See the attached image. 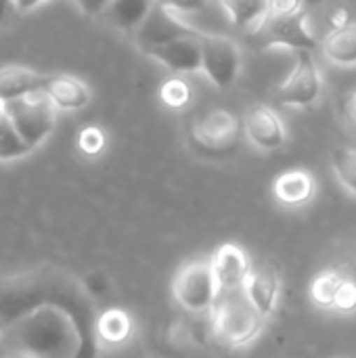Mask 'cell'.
<instances>
[{
    "label": "cell",
    "mask_w": 356,
    "mask_h": 358,
    "mask_svg": "<svg viewBox=\"0 0 356 358\" xmlns=\"http://www.w3.org/2000/svg\"><path fill=\"white\" fill-rule=\"evenodd\" d=\"M42 306H59L69 313L84 340L82 358H99V346L94 340L99 308L86 294L82 279L57 268H40L0 279V334Z\"/></svg>",
    "instance_id": "cell-1"
},
{
    "label": "cell",
    "mask_w": 356,
    "mask_h": 358,
    "mask_svg": "<svg viewBox=\"0 0 356 358\" xmlns=\"http://www.w3.org/2000/svg\"><path fill=\"white\" fill-rule=\"evenodd\" d=\"M0 336H8L10 352L31 358H82L84 352L78 323L59 306L36 308Z\"/></svg>",
    "instance_id": "cell-2"
},
{
    "label": "cell",
    "mask_w": 356,
    "mask_h": 358,
    "mask_svg": "<svg viewBox=\"0 0 356 358\" xmlns=\"http://www.w3.org/2000/svg\"><path fill=\"white\" fill-rule=\"evenodd\" d=\"M266 319L252 306L243 292L220 294L212 310L214 338L233 350L252 346L264 331Z\"/></svg>",
    "instance_id": "cell-3"
},
{
    "label": "cell",
    "mask_w": 356,
    "mask_h": 358,
    "mask_svg": "<svg viewBox=\"0 0 356 358\" xmlns=\"http://www.w3.org/2000/svg\"><path fill=\"white\" fill-rule=\"evenodd\" d=\"M172 298L187 315H212L220 289L216 285L210 258L185 262L172 279Z\"/></svg>",
    "instance_id": "cell-4"
},
{
    "label": "cell",
    "mask_w": 356,
    "mask_h": 358,
    "mask_svg": "<svg viewBox=\"0 0 356 358\" xmlns=\"http://www.w3.org/2000/svg\"><path fill=\"white\" fill-rule=\"evenodd\" d=\"M4 111L15 130L31 149H38L42 143L48 141V136L55 132L59 117V109L44 92L10 101L4 105Z\"/></svg>",
    "instance_id": "cell-5"
},
{
    "label": "cell",
    "mask_w": 356,
    "mask_h": 358,
    "mask_svg": "<svg viewBox=\"0 0 356 358\" xmlns=\"http://www.w3.org/2000/svg\"><path fill=\"white\" fill-rule=\"evenodd\" d=\"M197 40L201 44V71L212 82V86L227 90L231 88L241 71V48L239 44L222 34H210L197 29Z\"/></svg>",
    "instance_id": "cell-6"
},
{
    "label": "cell",
    "mask_w": 356,
    "mask_h": 358,
    "mask_svg": "<svg viewBox=\"0 0 356 358\" xmlns=\"http://www.w3.org/2000/svg\"><path fill=\"white\" fill-rule=\"evenodd\" d=\"M254 42L260 50L281 46L298 52V50H315L319 46L317 36L306 23V13L287 15V17L269 15L262 21V25L254 31Z\"/></svg>",
    "instance_id": "cell-7"
},
{
    "label": "cell",
    "mask_w": 356,
    "mask_h": 358,
    "mask_svg": "<svg viewBox=\"0 0 356 358\" xmlns=\"http://www.w3.org/2000/svg\"><path fill=\"white\" fill-rule=\"evenodd\" d=\"M241 132L243 122L233 111L222 107L208 109L191 124V138L195 141V145L212 153L231 151L239 143Z\"/></svg>",
    "instance_id": "cell-8"
},
{
    "label": "cell",
    "mask_w": 356,
    "mask_h": 358,
    "mask_svg": "<svg viewBox=\"0 0 356 358\" xmlns=\"http://www.w3.org/2000/svg\"><path fill=\"white\" fill-rule=\"evenodd\" d=\"M294 55V69L281 82L277 99L287 107H308L323 92V78L313 50H298Z\"/></svg>",
    "instance_id": "cell-9"
},
{
    "label": "cell",
    "mask_w": 356,
    "mask_h": 358,
    "mask_svg": "<svg viewBox=\"0 0 356 358\" xmlns=\"http://www.w3.org/2000/svg\"><path fill=\"white\" fill-rule=\"evenodd\" d=\"M212 273L220 294L243 292L248 277L254 268L248 252L237 243H222L210 256Z\"/></svg>",
    "instance_id": "cell-10"
},
{
    "label": "cell",
    "mask_w": 356,
    "mask_h": 358,
    "mask_svg": "<svg viewBox=\"0 0 356 358\" xmlns=\"http://www.w3.org/2000/svg\"><path fill=\"white\" fill-rule=\"evenodd\" d=\"M241 122L248 141L260 151H277L287 141V130L281 115L264 103L248 107Z\"/></svg>",
    "instance_id": "cell-11"
},
{
    "label": "cell",
    "mask_w": 356,
    "mask_h": 358,
    "mask_svg": "<svg viewBox=\"0 0 356 358\" xmlns=\"http://www.w3.org/2000/svg\"><path fill=\"white\" fill-rule=\"evenodd\" d=\"M191 34H195V29L191 25H187L180 19V15L166 8L164 4L155 2L149 17L136 29L134 38H136L138 48L147 50L151 46H159V44H166V42H172L176 38H185V36H191Z\"/></svg>",
    "instance_id": "cell-12"
},
{
    "label": "cell",
    "mask_w": 356,
    "mask_h": 358,
    "mask_svg": "<svg viewBox=\"0 0 356 358\" xmlns=\"http://www.w3.org/2000/svg\"><path fill=\"white\" fill-rule=\"evenodd\" d=\"M317 178L306 168H290L279 172L271 187L275 201L287 210H302L311 206L317 197Z\"/></svg>",
    "instance_id": "cell-13"
},
{
    "label": "cell",
    "mask_w": 356,
    "mask_h": 358,
    "mask_svg": "<svg viewBox=\"0 0 356 358\" xmlns=\"http://www.w3.org/2000/svg\"><path fill=\"white\" fill-rule=\"evenodd\" d=\"M143 52L176 73L201 71V44L197 40V29L191 36L176 38L172 42L159 44V46H151Z\"/></svg>",
    "instance_id": "cell-14"
},
{
    "label": "cell",
    "mask_w": 356,
    "mask_h": 358,
    "mask_svg": "<svg viewBox=\"0 0 356 358\" xmlns=\"http://www.w3.org/2000/svg\"><path fill=\"white\" fill-rule=\"evenodd\" d=\"M136 334L134 317L120 306H109L99 310L94 323V340L101 350H120L132 342Z\"/></svg>",
    "instance_id": "cell-15"
},
{
    "label": "cell",
    "mask_w": 356,
    "mask_h": 358,
    "mask_svg": "<svg viewBox=\"0 0 356 358\" xmlns=\"http://www.w3.org/2000/svg\"><path fill=\"white\" fill-rule=\"evenodd\" d=\"M243 294L252 302V306L269 321L279 308V300H281L279 273L269 264H256L248 277Z\"/></svg>",
    "instance_id": "cell-16"
},
{
    "label": "cell",
    "mask_w": 356,
    "mask_h": 358,
    "mask_svg": "<svg viewBox=\"0 0 356 358\" xmlns=\"http://www.w3.org/2000/svg\"><path fill=\"white\" fill-rule=\"evenodd\" d=\"M44 94L59 111H80L90 103V88L86 82L69 73L48 76Z\"/></svg>",
    "instance_id": "cell-17"
},
{
    "label": "cell",
    "mask_w": 356,
    "mask_h": 358,
    "mask_svg": "<svg viewBox=\"0 0 356 358\" xmlns=\"http://www.w3.org/2000/svg\"><path fill=\"white\" fill-rule=\"evenodd\" d=\"M48 76L23 67V65H8L0 69V103L6 105L10 101L44 92Z\"/></svg>",
    "instance_id": "cell-18"
},
{
    "label": "cell",
    "mask_w": 356,
    "mask_h": 358,
    "mask_svg": "<svg viewBox=\"0 0 356 358\" xmlns=\"http://www.w3.org/2000/svg\"><path fill=\"white\" fill-rule=\"evenodd\" d=\"M155 2L157 0H111L99 17L120 31L136 34V29L153 10Z\"/></svg>",
    "instance_id": "cell-19"
},
{
    "label": "cell",
    "mask_w": 356,
    "mask_h": 358,
    "mask_svg": "<svg viewBox=\"0 0 356 358\" xmlns=\"http://www.w3.org/2000/svg\"><path fill=\"white\" fill-rule=\"evenodd\" d=\"M346 275H348V271L336 268V266L319 271L308 283V298H311L313 306L323 313H336L338 298H340L342 285L346 281Z\"/></svg>",
    "instance_id": "cell-20"
},
{
    "label": "cell",
    "mask_w": 356,
    "mask_h": 358,
    "mask_svg": "<svg viewBox=\"0 0 356 358\" xmlns=\"http://www.w3.org/2000/svg\"><path fill=\"white\" fill-rule=\"evenodd\" d=\"M323 55L340 67H355L356 65V23L350 21L340 27H332L323 42Z\"/></svg>",
    "instance_id": "cell-21"
},
{
    "label": "cell",
    "mask_w": 356,
    "mask_h": 358,
    "mask_svg": "<svg viewBox=\"0 0 356 358\" xmlns=\"http://www.w3.org/2000/svg\"><path fill=\"white\" fill-rule=\"evenodd\" d=\"M269 4L271 0H220V6L231 23L252 34L269 17Z\"/></svg>",
    "instance_id": "cell-22"
},
{
    "label": "cell",
    "mask_w": 356,
    "mask_h": 358,
    "mask_svg": "<svg viewBox=\"0 0 356 358\" xmlns=\"http://www.w3.org/2000/svg\"><path fill=\"white\" fill-rule=\"evenodd\" d=\"M34 149L21 138V134L15 130V126L10 124V120L4 115L0 122V162H17L23 159L31 153Z\"/></svg>",
    "instance_id": "cell-23"
},
{
    "label": "cell",
    "mask_w": 356,
    "mask_h": 358,
    "mask_svg": "<svg viewBox=\"0 0 356 358\" xmlns=\"http://www.w3.org/2000/svg\"><path fill=\"white\" fill-rule=\"evenodd\" d=\"M332 170L340 185L356 195V149L350 147H338L332 151Z\"/></svg>",
    "instance_id": "cell-24"
},
{
    "label": "cell",
    "mask_w": 356,
    "mask_h": 358,
    "mask_svg": "<svg viewBox=\"0 0 356 358\" xmlns=\"http://www.w3.org/2000/svg\"><path fill=\"white\" fill-rule=\"evenodd\" d=\"M159 96L162 101L168 105V107H174V109H180L189 103L191 99V88L187 82H183L180 78H172L168 82H164L162 90H159Z\"/></svg>",
    "instance_id": "cell-25"
},
{
    "label": "cell",
    "mask_w": 356,
    "mask_h": 358,
    "mask_svg": "<svg viewBox=\"0 0 356 358\" xmlns=\"http://www.w3.org/2000/svg\"><path fill=\"white\" fill-rule=\"evenodd\" d=\"M82 285H84L86 294L94 302L105 300L107 296H111V289H113V283H111L109 275L103 273V271H90V273H86L82 277Z\"/></svg>",
    "instance_id": "cell-26"
},
{
    "label": "cell",
    "mask_w": 356,
    "mask_h": 358,
    "mask_svg": "<svg viewBox=\"0 0 356 358\" xmlns=\"http://www.w3.org/2000/svg\"><path fill=\"white\" fill-rule=\"evenodd\" d=\"M105 132L97 126H88L78 136V147L86 155H99L105 149Z\"/></svg>",
    "instance_id": "cell-27"
},
{
    "label": "cell",
    "mask_w": 356,
    "mask_h": 358,
    "mask_svg": "<svg viewBox=\"0 0 356 358\" xmlns=\"http://www.w3.org/2000/svg\"><path fill=\"white\" fill-rule=\"evenodd\" d=\"M356 313V277L353 273L346 275V281L342 285L336 315H355Z\"/></svg>",
    "instance_id": "cell-28"
},
{
    "label": "cell",
    "mask_w": 356,
    "mask_h": 358,
    "mask_svg": "<svg viewBox=\"0 0 356 358\" xmlns=\"http://www.w3.org/2000/svg\"><path fill=\"white\" fill-rule=\"evenodd\" d=\"M157 2L174 10L176 15H193V13L208 10L214 0H157Z\"/></svg>",
    "instance_id": "cell-29"
},
{
    "label": "cell",
    "mask_w": 356,
    "mask_h": 358,
    "mask_svg": "<svg viewBox=\"0 0 356 358\" xmlns=\"http://www.w3.org/2000/svg\"><path fill=\"white\" fill-rule=\"evenodd\" d=\"M306 10L308 8L304 0H271L269 4V15H275V17H287V15H298Z\"/></svg>",
    "instance_id": "cell-30"
},
{
    "label": "cell",
    "mask_w": 356,
    "mask_h": 358,
    "mask_svg": "<svg viewBox=\"0 0 356 358\" xmlns=\"http://www.w3.org/2000/svg\"><path fill=\"white\" fill-rule=\"evenodd\" d=\"M76 2L82 8V13H86L90 17H99L111 0H76Z\"/></svg>",
    "instance_id": "cell-31"
},
{
    "label": "cell",
    "mask_w": 356,
    "mask_h": 358,
    "mask_svg": "<svg viewBox=\"0 0 356 358\" xmlns=\"http://www.w3.org/2000/svg\"><path fill=\"white\" fill-rule=\"evenodd\" d=\"M17 13L15 0H0V27L10 19V15Z\"/></svg>",
    "instance_id": "cell-32"
},
{
    "label": "cell",
    "mask_w": 356,
    "mask_h": 358,
    "mask_svg": "<svg viewBox=\"0 0 356 358\" xmlns=\"http://www.w3.org/2000/svg\"><path fill=\"white\" fill-rule=\"evenodd\" d=\"M46 2L48 0H15V6H17V13H31Z\"/></svg>",
    "instance_id": "cell-33"
},
{
    "label": "cell",
    "mask_w": 356,
    "mask_h": 358,
    "mask_svg": "<svg viewBox=\"0 0 356 358\" xmlns=\"http://www.w3.org/2000/svg\"><path fill=\"white\" fill-rule=\"evenodd\" d=\"M348 115H350V120L356 124V92L350 96V103H348Z\"/></svg>",
    "instance_id": "cell-34"
},
{
    "label": "cell",
    "mask_w": 356,
    "mask_h": 358,
    "mask_svg": "<svg viewBox=\"0 0 356 358\" xmlns=\"http://www.w3.org/2000/svg\"><path fill=\"white\" fill-rule=\"evenodd\" d=\"M325 0H304V4H306V8H313V6H321Z\"/></svg>",
    "instance_id": "cell-35"
},
{
    "label": "cell",
    "mask_w": 356,
    "mask_h": 358,
    "mask_svg": "<svg viewBox=\"0 0 356 358\" xmlns=\"http://www.w3.org/2000/svg\"><path fill=\"white\" fill-rule=\"evenodd\" d=\"M2 358H31V357H27V355H19V352H10V355H6V357H2Z\"/></svg>",
    "instance_id": "cell-36"
},
{
    "label": "cell",
    "mask_w": 356,
    "mask_h": 358,
    "mask_svg": "<svg viewBox=\"0 0 356 358\" xmlns=\"http://www.w3.org/2000/svg\"><path fill=\"white\" fill-rule=\"evenodd\" d=\"M4 115H6V111H4V105L0 103V122H2V117H4Z\"/></svg>",
    "instance_id": "cell-37"
}]
</instances>
